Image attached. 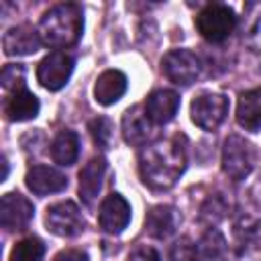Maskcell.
Here are the masks:
<instances>
[{"mask_svg":"<svg viewBox=\"0 0 261 261\" xmlns=\"http://www.w3.org/2000/svg\"><path fill=\"white\" fill-rule=\"evenodd\" d=\"M257 159V151L255 147L245 141L239 135H230L224 141V149H222V169L228 177L232 179H245Z\"/></svg>","mask_w":261,"mask_h":261,"instance_id":"277c9868","label":"cell"},{"mask_svg":"<svg viewBox=\"0 0 261 261\" xmlns=\"http://www.w3.org/2000/svg\"><path fill=\"white\" fill-rule=\"evenodd\" d=\"M27 188L37 194V196H47V194H55L67 188V177L49 165H33L27 175H24Z\"/></svg>","mask_w":261,"mask_h":261,"instance_id":"8fae6325","label":"cell"},{"mask_svg":"<svg viewBox=\"0 0 261 261\" xmlns=\"http://www.w3.org/2000/svg\"><path fill=\"white\" fill-rule=\"evenodd\" d=\"M128 220H130V206L120 194H110L102 200L98 210V222L102 230L110 234H118L126 228Z\"/></svg>","mask_w":261,"mask_h":261,"instance_id":"30bf717a","label":"cell"},{"mask_svg":"<svg viewBox=\"0 0 261 261\" xmlns=\"http://www.w3.org/2000/svg\"><path fill=\"white\" fill-rule=\"evenodd\" d=\"M228 208H230V204L226 202V198L222 194H214L202 206V220H206V222H218L220 218H224V214H226Z\"/></svg>","mask_w":261,"mask_h":261,"instance_id":"484cf974","label":"cell"},{"mask_svg":"<svg viewBox=\"0 0 261 261\" xmlns=\"http://www.w3.org/2000/svg\"><path fill=\"white\" fill-rule=\"evenodd\" d=\"M234 27H237L234 10L220 2H212L204 6L196 16L198 33L210 43H222L224 39L230 37Z\"/></svg>","mask_w":261,"mask_h":261,"instance_id":"3957f363","label":"cell"},{"mask_svg":"<svg viewBox=\"0 0 261 261\" xmlns=\"http://www.w3.org/2000/svg\"><path fill=\"white\" fill-rule=\"evenodd\" d=\"M124 141L133 147H143L153 135V122L145 112V106H133L122 116Z\"/></svg>","mask_w":261,"mask_h":261,"instance_id":"7c38bea8","label":"cell"},{"mask_svg":"<svg viewBox=\"0 0 261 261\" xmlns=\"http://www.w3.org/2000/svg\"><path fill=\"white\" fill-rule=\"evenodd\" d=\"M186 169V139L175 135L171 139L155 141L145 147L139 157V171L151 190H169Z\"/></svg>","mask_w":261,"mask_h":261,"instance_id":"6da1fadb","label":"cell"},{"mask_svg":"<svg viewBox=\"0 0 261 261\" xmlns=\"http://www.w3.org/2000/svg\"><path fill=\"white\" fill-rule=\"evenodd\" d=\"M245 41L253 51H261V4H247Z\"/></svg>","mask_w":261,"mask_h":261,"instance_id":"44dd1931","label":"cell"},{"mask_svg":"<svg viewBox=\"0 0 261 261\" xmlns=\"http://www.w3.org/2000/svg\"><path fill=\"white\" fill-rule=\"evenodd\" d=\"M128 261H161V257H159V253L153 247L141 245V247H137V249L130 251Z\"/></svg>","mask_w":261,"mask_h":261,"instance_id":"f1b7e54d","label":"cell"},{"mask_svg":"<svg viewBox=\"0 0 261 261\" xmlns=\"http://www.w3.org/2000/svg\"><path fill=\"white\" fill-rule=\"evenodd\" d=\"M2 47L6 55H33L41 47V37L33 27L18 24L4 35Z\"/></svg>","mask_w":261,"mask_h":261,"instance_id":"5bb4252c","label":"cell"},{"mask_svg":"<svg viewBox=\"0 0 261 261\" xmlns=\"http://www.w3.org/2000/svg\"><path fill=\"white\" fill-rule=\"evenodd\" d=\"M224 251V239L218 230L210 228L202 241L198 243V253H200V259H216L220 253Z\"/></svg>","mask_w":261,"mask_h":261,"instance_id":"cb8c5ba5","label":"cell"},{"mask_svg":"<svg viewBox=\"0 0 261 261\" xmlns=\"http://www.w3.org/2000/svg\"><path fill=\"white\" fill-rule=\"evenodd\" d=\"M106 173V159L104 157H92L80 171V198L86 206H94L100 190L102 179Z\"/></svg>","mask_w":261,"mask_h":261,"instance_id":"4fadbf2b","label":"cell"},{"mask_svg":"<svg viewBox=\"0 0 261 261\" xmlns=\"http://www.w3.org/2000/svg\"><path fill=\"white\" fill-rule=\"evenodd\" d=\"M198 259H200L198 245L194 241H190L188 237L179 239L169 249V261H198Z\"/></svg>","mask_w":261,"mask_h":261,"instance_id":"4316f807","label":"cell"},{"mask_svg":"<svg viewBox=\"0 0 261 261\" xmlns=\"http://www.w3.org/2000/svg\"><path fill=\"white\" fill-rule=\"evenodd\" d=\"M84 31V12L82 6L73 2L57 4L49 8L37 27L41 43L49 47H71L77 43Z\"/></svg>","mask_w":261,"mask_h":261,"instance_id":"7a4b0ae2","label":"cell"},{"mask_svg":"<svg viewBox=\"0 0 261 261\" xmlns=\"http://www.w3.org/2000/svg\"><path fill=\"white\" fill-rule=\"evenodd\" d=\"M39 108H41L39 98H37L33 92H29V90L22 88V90L12 92V96L6 100V104H4V114H6V118L12 120V122H22V120L35 118V116L39 114Z\"/></svg>","mask_w":261,"mask_h":261,"instance_id":"d6986e66","label":"cell"},{"mask_svg":"<svg viewBox=\"0 0 261 261\" xmlns=\"http://www.w3.org/2000/svg\"><path fill=\"white\" fill-rule=\"evenodd\" d=\"M179 224V214L175 212V208L159 204L153 206L147 216H145V230L153 237V239H167L175 232Z\"/></svg>","mask_w":261,"mask_h":261,"instance_id":"e0dca14e","label":"cell"},{"mask_svg":"<svg viewBox=\"0 0 261 261\" xmlns=\"http://www.w3.org/2000/svg\"><path fill=\"white\" fill-rule=\"evenodd\" d=\"M43 253H45L43 243L37 237H27L14 245L8 261H41Z\"/></svg>","mask_w":261,"mask_h":261,"instance_id":"7402d4cb","label":"cell"},{"mask_svg":"<svg viewBox=\"0 0 261 261\" xmlns=\"http://www.w3.org/2000/svg\"><path fill=\"white\" fill-rule=\"evenodd\" d=\"M237 122L245 130H261V88H253L239 96Z\"/></svg>","mask_w":261,"mask_h":261,"instance_id":"ac0fdd59","label":"cell"},{"mask_svg":"<svg viewBox=\"0 0 261 261\" xmlns=\"http://www.w3.org/2000/svg\"><path fill=\"white\" fill-rule=\"evenodd\" d=\"M124 92H126V75L118 69L102 71L94 84V98L102 106H110L118 102Z\"/></svg>","mask_w":261,"mask_h":261,"instance_id":"2e32d148","label":"cell"},{"mask_svg":"<svg viewBox=\"0 0 261 261\" xmlns=\"http://www.w3.org/2000/svg\"><path fill=\"white\" fill-rule=\"evenodd\" d=\"M234 234L239 239V243L245 247H257L261 245V220L243 216L237 224H234Z\"/></svg>","mask_w":261,"mask_h":261,"instance_id":"603a6c76","label":"cell"},{"mask_svg":"<svg viewBox=\"0 0 261 261\" xmlns=\"http://www.w3.org/2000/svg\"><path fill=\"white\" fill-rule=\"evenodd\" d=\"M73 71V57L63 51H53L37 65V80L43 88L55 92L61 90Z\"/></svg>","mask_w":261,"mask_h":261,"instance_id":"52a82bcc","label":"cell"},{"mask_svg":"<svg viewBox=\"0 0 261 261\" xmlns=\"http://www.w3.org/2000/svg\"><path fill=\"white\" fill-rule=\"evenodd\" d=\"M190 114H192L194 124H198L200 128L216 130L228 114V98L224 94L204 92L192 102Z\"/></svg>","mask_w":261,"mask_h":261,"instance_id":"5b68a950","label":"cell"},{"mask_svg":"<svg viewBox=\"0 0 261 261\" xmlns=\"http://www.w3.org/2000/svg\"><path fill=\"white\" fill-rule=\"evenodd\" d=\"M200 69H202L200 59L196 57V53H192L188 49H173V51L165 53L161 59L163 75L177 86L194 84L200 75Z\"/></svg>","mask_w":261,"mask_h":261,"instance_id":"8992f818","label":"cell"},{"mask_svg":"<svg viewBox=\"0 0 261 261\" xmlns=\"http://www.w3.org/2000/svg\"><path fill=\"white\" fill-rule=\"evenodd\" d=\"M112 130H114V126H112L110 118H106V116H98V118L90 120V135L100 149H108L112 145Z\"/></svg>","mask_w":261,"mask_h":261,"instance_id":"d4e9b609","label":"cell"},{"mask_svg":"<svg viewBox=\"0 0 261 261\" xmlns=\"http://www.w3.org/2000/svg\"><path fill=\"white\" fill-rule=\"evenodd\" d=\"M53 261H88V255L82 249H65L53 257Z\"/></svg>","mask_w":261,"mask_h":261,"instance_id":"f546056e","label":"cell"},{"mask_svg":"<svg viewBox=\"0 0 261 261\" xmlns=\"http://www.w3.org/2000/svg\"><path fill=\"white\" fill-rule=\"evenodd\" d=\"M45 224L57 237H75L84 230L86 222H84L80 208L73 202L65 200V202H57L47 208Z\"/></svg>","mask_w":261,"mask_h":261,"instance_id":"ba28073f","label":"cell"},{"mask_svg":"<svg viewBox=\"0 0 261 261\" xmlns=\"http://www.w3.org/2000/svg\"><path fill=\"white\" fill-rule=\"evenodd\" d=\"M24 75H27V69L18 63H8L2 67V73H0V82L6 90H22L24 86Z\"/></svg>","mask_w":261,"mask_h":261,"instance_id":"83f0119b","label":"cell"},{"mask_svg":"<svg viewBox=\"0 0 261 261\" xmlns=\"http://www.w3.org/2000/svg\"><path fill=\"white\" fill-rule=\"evenodd\" d=\"M35 210H33V204L16 194V192H8L2 196L0 200V224L6 228V230H22L31 218H33Z\"/></svg>","mask_w":261,"mask_h":261,"instance_id":"9c48e42d","label":"cell"},{"mask_svg":"<svg viewBox=\"0 0 261 261\" xmlns=\"http://www.w3.org/2000/svg\"><path fill=\"white\" fill-rule=\"evenodd\" d=\"M80 155V139L73 130H59L57 137L51 143V157L59 165H71L75 163Z\"/></svg>","mask_w":261,"mask_h":261,"instance_id":"ffe728a7","label":"cell"},{"mask_svg":"<svg viewBox=\"0 0 261 261\" xmlns=\"http://www.w3.org/2000/svg\"><path fill=\"white\" fill-rule=\"evenodd\" d=\"M179 108V96L173 90H155L145 100V112L155 124L169 122Z\"/></svg>","mask_w":261,"mask_h":261,"instance_id":"9a60e30c","label":"cell"}]
</instances>
